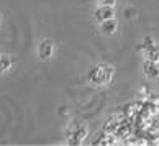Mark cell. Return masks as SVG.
<instances>
[{
  "mask_svg": "<svg viewBox=\"0 0 159 146\" xmlns=\"http://www.w3.org/2000/svg\"><path fill=\"white\" fill-rule=\"evenodd\" d=\"M113 67L108 66V64H92V66L87 69V80L95 85V87H102V85H107L110 84V80L113 79Z\"/></svg>",
  "mask_w": 159,
  "mask_h": 146,
  "instance_id": "cell-1",
  "label": "cell"
},
{
  "mask_svg": "<svg viewBox=\"0 0 159 146\" xmlns=\"http://www.w3.org/2000/svg\"><path fill=\"white\" fill-rule=\"evenodd\" d=\"M89 135V128H87L85 121L82 120H72L66 128V141L69 144H80Z\"/></svg>",
  "mask_w": 159,
  "mask_h": 146,
  "instance_id": "cell-2",
  "label": "cell"
},
{
  "mask_svg": "<svg viewBox=\"0 0 159 146\" xmlns=\"http://www.w3.org/2000/svg\"><path fill=\"white\" fill-rule=\"evenodd\" d=\"M56 52V46L52 43V39L49 38H44L38 43V49H36V54H38V59L41 61H49Z\"/></svg>",
  "mask_w": 159,
  "mask_h": 146,
  "instance_id": "cell-3",
  "label": "cell"
},
{
  "mask_svg": "<svg viewBox=\"0 0 159 146\" xmlns=\"http://www.w3.org/2000/svg\"><path fill=\"white\" fill-rule=\"evenodd\" d=\"M93 15H95V20L100 23V21L115 18V10H113V7H108V5H98L95 11H93Z\"/></svg>",
  "mask_w": 159,
  "mask_h": 146,
  "instance_id": "cell-4",
  "label": "cell"
},
{
  "mask_svg": "<svg viewBox=\"0 0 159 146\" xmlns=\"http://www.w3.org/2000/svg\"><path fill=\"white\" fill-rule=\"evenodd\" d=\"M143 74L148 79H152V80L159 79V66H157V62L146 59L144 64H143Z\"/></svg>",
  "mask_w": 159,
  "mask_h": 146,
  "instance_id": "cell-5",
  "label": "cell"
},
{
  "mask_svg": "<svg viewBox=\"0 0 159 146\" xmlns=\"http://www.w3.org/2000/svg\"><path fill=\"white\" fill-rule=\"evenodd\" d=\"M116 28H118V23H116L115 18L100 21V31H102V34H105V36H111V34L116 31Z\"/></svg>",
  "mask_w": 159,
  "mask_h": 146,
  "instance_id": "cell-6",
  "label": "cell"
},
{
  "mask_svg": "<svg viewBox=\"0 0 159 146\" xmlns=\"http://www.w3.org/2000/svg\"><path fill=\"white\" fill-rule=\"evenodd\" d=\"M11 66H13V59H11L8 54H2V52H0V75L8 72L11 69Z\"/></svg>",
  "mask_w": 159,
  "mask_h": 146,
  "instance_id": "cell-7",
  "label": "cell"
},
{
  "mask_svg": "<svg viewBox=\"0 0 159 146\" xmlns=\"http://www.w3.org/2000/svg\"><path fill=\"white\" fill-rule=\"evenodd\" d=\"M144 54H146V59L159 62V46L157 44H152L151 48H148V49L144 51Z\"/></svg>",
  "mask_w": 159,
  "mask_h": 146,
  "instance_id": "cell-8",
  "label": "cell"
},
{
  "mask_svg": "<svg viewBox=\"0 0 159 146\" xmlns=\"http://www.w3.org/2000/svg\"><path fill=\"white\" fill-rule=\"evenodd\" d=\"M152 44H156V43H154V38H152V36H144V38H143V43H139V44L136 46V49H138L139 52H144L148 48H151Z\"/></svg>",
  "mask_w": 159,
  "mask_h": 146,
  "instance_id": "cell-9",
  "label": "cell"
},
{
  "mask_svg": "<svg viewBox=\"0 0 159 146\" xmlns=\"http://www.w3.org/2000/svg\"><path fill=\"white\" fill-rule=\"evenodd\" d=\"M100 5H108V7H115L116 0H98Z\"/></svg>",
  "mask_w": 159,
  "mask_h": 146,
  "instance_id": "cell-10",
  "label": "cell"
},
{
  "mask_svg": "<svg viewBox=\"0 0 159 146\" xmlns=\"http://www.w3.org/2000/svg\"><path fill=\"white\" fill-rule=\"evenodd\" d=\"M0 23H2V13H0Z\"/></svg>",
  "mask_w": 159,
  "mask_h": 146,
  "instance_id": "cell-11",
  "label": "cell"
}]
</instances>
